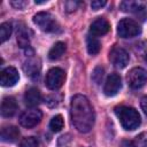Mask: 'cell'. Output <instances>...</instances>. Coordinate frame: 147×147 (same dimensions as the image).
Returning a JSON list of instances; mask_svg holds the SVG:
<instances>
[{
    "label": "cell",
    "mask_w": 147,
    "mask_h": 147,
    "mask_svg": "<svg viewBox=\"0 0 147 147\" xmlns=\"http://www.w3.org/2000/svg\"><path fill=\"white\" fill-rule=\"evenodd\" d=\"M70 117L75 129L82 133L92 130L95 122L94 109L88 99L83 94H76L70 102Z\"/></svg>",
    "instance_id": "6da1fadb"
},
{
    "label": "cell",
    "mask_w": 147,
    "mask_h": 147,
    "mask_svg": "<svg viewBox=\"0 0 147 147\" xmlns=\"http://www.w3.org/2000/svg\"><path fill=\"white\" fill-rule=\"evenodd\" d=\"M115 114H116L117 118L119 119V123L123 126V129H125L127 131H133V130L138 129V126L141 123L139 113L132 107H129V106L116 107Z\"/></svg>",
    "instance_id": "7a4b0ae2"
},
{
    "label": "cell",
    "mask_w": 147,
    "mask_h": 147,
    "mask_svg": "<svg viewBox=\"0 0 147 147\" xmlns=\"http://www.w3.org/2000/svg\"><path fill=\"white\" fill-rule=\"evenodd\" d=\"M33 22L40 30L45 32H59L61 30L60 24L57 23L55 17L51 13H47V11L37 13L33 16Z\"/></svg>",
    "instance_id": "3957f363"
},
{
    "label": "cell",
    "mask_w": 147,
    "mask_h": 147,
    "mask_svg": "<svg viewBox=\"0 0 147 147\" xmlns=\"http://www.w3.org/2000/svg\"><path fill=\"white\" fill-rule=\"evenodd\" d=\"M141 28L140 25L132 18H123L117 24V33L121 38L127 39L133 38L140 34Z\"/></svg>",
    "instance_id": "277c9868"
},
{
    "label": "cell",
    "mask_w": 147,
    "mask_h": 147,
    "mask_svg": "<svg viewBox=\"0 0 147 147\" xmlns=\"http://www.w3.org/2000/svg\"><path fill=\"white\" fill-rule=\"evenodd\" d=\"M126 82L133 90L141 88L147 83V71L140 67L132 68L126 75Z\"/></svg>",
    "instance_id": "5b68a950"
},
{
    "label": "cell",
    "mask_w": 147,
    "mask_h": 147,
    "mask_svg": "<svg viewBox=\"0 0 147 147\" xmlns=\"http://www.w3.org/2000/svg\"><path fill=\"white\" fill-rule=\"evenodd\" d=\"M64 79H65L64 70H62L61 68H56L55 67V68H52V69H49L47 71L45 83H46V86L49 90L56 91L63 85Z\"/></svg>",
    "instance_id": "8992f818"
},
{
    "label": "cell",
    "mask_w": 147,
    "mask_h": 147,
    "mask_svg": "<svg viewBox=\"0 0 147 147\" xmlns=\"http://www.w3.org/2000/svg\"><path fill=\"white\" fill-rule=\"evenodd\" d=\"M109 61L115 68L123 69L129 64L130 56L124 48L119 46H114L109 52Z\"/></svg>",
    "instance_id": "52a82bcc"
},
{
    "label": "cell",
    "mask_w": 147,
    "mask_h": 147,
    "mask_svg": "<svg viewBox=\"0 0 147 147\" xmlns=\"http://www.w3.org/2000/svg\"><path fill=\"white\" fill-rule=\"evenodd\" d=\"M42 118V113L38 108H29L24 110L20 116V124L24 127H33L40 123Z\"/></svg>",
    "instance_id": "ba28073f"
},
{
    "label": "cell",
    "mask_w": 147,
    "mask_h": 147,
    "mask_svg": "<svg viewBox=\"0 0 147 147\" xmlns=\"http://www.w3.org/2000/svg\"><path fill=\"white\" fill-rule=\"evenodd\" d=\"M122 88V78L118 74H110L106 82H105V86H103V93L107 96H114L116 95L119 90Z\"/></svg>",
    "instance_id": "9c48e42d"
},
{
    "label": "cell",
    "mask_w": 147,
    "mask_h": 147,
    "mask_svg": "<svg viewBox=\"0 0 147 147\" xmlns=\"http://www.w3.org/2000/svg\"><path fill=\"white\" fill-rule=\"evenodd\" d=\"M23 70L26 74V76H29L30 78H32V79L38 78L40 75V70H41L40 60L38 57H36L34 55H29L28 60L23 64Z\"/></svg>",
    "instance_id": "30bf717a"
},
{
    "label": "cell",
    "mask_w": 147,
    "mask_h": 147,
    "mask_svg": "<svg viewBox=\"0 0 147 147\" xmlns=\"http://www.w3.org/2000/svg\"><path fill=\"white\" fill-rule=\"evenodd\" d=\"M110 30V24L105 17H98L94 20L90 26V33L93 37H101L108 33Z\"/></svg>",
    "instance_id": "8fae6325"
},
{
    "label": "cell",
    "mask_w": 147,
    "mask_h": 147,
    "mask_svg": "<svg viewBox=\"0 0 147 147\" xmlns=\"http://www.w3.org/2000/svg\"><path fill=\"white\" fill-rule=\"evenodd\" d=\"M20 79L18 71L14 67H8L1 71V78L0 83L3 87H10L14 86Z\"/></svg>",
    "instance_id": "7c38bea8"
},
{
    "label": "cell",
    "mask_w": 147,
    "mask_h": 147,
    "mask_svg": "<svg viewBox=\"0 0 147 147\" xmlns=\"http://www.w3.org/2000/svg\"><path fill=\"white\" fill-rule=\"evenodd\" d=\"M119 8L125 13H132L136 15H140V13H145L146 3L141 1H132L125 0L119 3Z\"/></svg>",
    "instance_id": "4fadbf2b"
},
{
    "label": "cell",
    "mask_w": 147,
    "mask_h": 147,
    "mask_svg": "<svg viewBox=\"0 0 147 147\" xmlns=\"http://www.w3.org/2000/svg\"><path fill=\"white\" fill-rule=\"evenodd\" d=\"M18 109L17 102L13 96H5L1 101V115L3 117H11Z\"/></svg>",
    "instance_id": "5bb4252c"
},
{
    "label": "cell",
    "mask_w": 147,
    "mask_h": 147,
    "mask_svg": "<svg viewBox=\"0 0 147 147\" xmlns=\"http://www.w3.org/2000/svg\"><path fill=\"white\" fill-rule=\"evenodd\" d=\"M41 93L37 87H30L24 94V102L30 108H36L41 102Z\"/></svg>",
    "instance_id": "9a60e30c"
},
{
    "label": "cell",
    "mask_w": 147,
    "mask_h": 147,
    "mask_svg": "<svg viewBox=\"0 0 147 147\" xmlns=\"http://www.w3.org/2000/svg\"><path fill=\"white\" fill-rule=\"evenodd\" d=\"M20 138V130L14 125L3 126L1 129V140L5 142H14Z\"/></svg>",
    "instance_id": "2e32d148"
},
{
    "label": "cell",
    "mask_w": 147,
    "mask_h": 147,
    "mask_svg": "<svg viewBox=\"0 0 147 147\" xmlns=\"http://www.w3.org/2000/svg\"><path fill=\"white\" fill-rule=\"evenodd\" d=\"M67 49V46L64 42L62 41H57L55 45H53V47L49 49L48 52V59L52 60V61H55V60H59L65 52Z\"/></svg>",
    "instance_id": "e0dca14e"
},
{
    "label": "cell",
    "mask_w": 147,
    "mask_h": 147,
    "mask_svg": "<svg viewBox=\"0 0 147 147\" xmlns=\"http://www.w3.org/2000/svg\"><path fill=\"white\" fill-rule=\"evenodd\" d=\"M17 44L22 48H29L30 46V37L28 33V29H25V26L17 28Z\"/></svg>",
    "instance_id": "ac0fdd59"
},
{
    "label": "cell",
    "mask_w": 147,
    "mask_h": 147,
    "mask_svg": "<svg viewBox=\"0 0 147 147\" xmlns=\"http://www.w3.org/2000/svg\"><path fill=\"white\" fill-rule=\"evenodd\" d=\"M86 47H87V52L91 55H96L100 52L101 48V44L99 41V39L96 37L93 36H88L87 40H86Z\"/></svg>",
    "instance_id": "d6986e66"
},
{
    "label": "cell",
    "mask_w": 147,
    "mask_h": 147,
    "mask_svg": "<svg viewBox=\"0 0 147 147\" xmlns=\"http://www.w3.org/2000/svg\"><path fill=\"white\" fill-rule=\"evenodd\" d=\"M64 126V119L62 115H55L49 122V129L53 132H60Z\"/></svg>",
    "instance_id": "ffe728a7"
},
{
    "label": "cell",
    "mask_w": 147,
    "mask_h": 147,
    "mask_svg": "<svg viewBox=\"0 0 147 147\" xmlns=\"http://www.w3.org/2000/svg\"><path fill=\"white\" fill-rule=\"evenodd\" d=\"M11 34V24L8 22H3L0 25V41L5 42L10 38Z\"/></svg>",
    "instance_id": "44dd1931"
},
{
    "label": "cell",
    "mask_w": 147,
    "mask_h": 147,
    "mask_svg": "<svg viewBox=\"0 0 147 147\" xmlns=\"http://www.w3.org/2000/svg\"><path fill=\"white\" fill-rule=\"evenodd\" d=\"M39 142L36 137H25L21 140L20 147H38Z\"/></svg>",
    "instance_id": "7402d4cb"
},
{
    "label": "cell",
    "mask_w": 147,
    "mask_h": 147,
    "mask_svg": "<svg viewBox=\"0 0 147 147\" xmlns=\"http://www.w3.org/2000/svg\"><path fill=\"white\" fill-rule=\"evenodd\" d=\"M102 77H103V68L101 67H96L92 74V79L96 83V84H100L101 80H102Z\"/></svg>",
    "instance_id": "603a6c76"
},
{
    "label": "cell",
    "mask_w": 147,
    "mask_h": 147,
    "mask_svg": "<svg viewBox=\"0 0 147 147\" xmlns=\"http://www.w3.org/2000/svg\"><path fill=\"white\" fill-rule=\"evenodd\" d=\"M79 5H80L79 1H67L64 6H65L67 11H68V13H71V11H75V10L78 8Z\"/></svg>",
    "instance_id": "cb8c5ba5"
},
{
    "label": "cell",
    "mask_w": 147,
    "mask_h": 147,
    "mask_svg": "<svg viewBox=\"0 0 147 147\" xmlns=\"http://www.w3.org/2000/svg\"><path fill=\"white\" fill-rule=\"evenodd\" d=\"M106 3H107L106 0H94V1L91 2V7H92L93 10H99L103 6H106Z\"/></svg>",
    "instance_id": "d4e9b609"
},
{
    "label": "cell",
    "mask_w": 147,
    "mask_h": 147,
    "mask_svg": "<svg viewBox=\"0 0 147 147\" xmlns=\"http://www.w3.org/2000/svg\"><path fill=\"white\" fill-rule=\"evenodd\" d=\"M10 3H11V6L15 7L16 9H23V8L28 5V2H26V1H23V0H13Z\"/></svg>",
    "instance_id": "484cf974"
},
{
    "label": "cell",
    "mask_w": 147,
    "mask_h": 147,
    "mask_svg": "<svg viewBox=\"0 0 147 147\" xmlns=\"http://www.w3.org/2000/svg\"><path fill=\"white\" fill-rule=\"evenodd\" d=\"M140 107L144 110V113L147 115V95H145L144 98H141V100H140Z\"/></svg>",
    "instance_id": "4316f807"
},
{
    "label": "cell",
    "mask_w": 147,
    "mask_h": 147,
    "mask_svg": "<svg viewBox=\"0 0 147 147\" xmlns=\"http://www.w3.org/2000/svg\"><path fill=\"white\" fill-rule=\"evenodd\" d=\"M145 60H146V62H147V54H146V57H145Z\"/></svg>",
    "instance_id": "83f0119b"
}]
</instances>
